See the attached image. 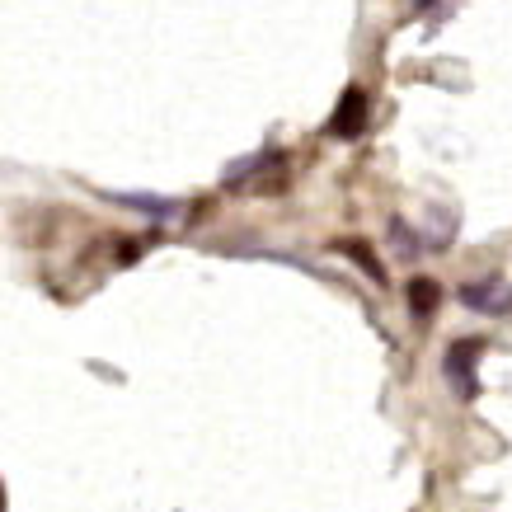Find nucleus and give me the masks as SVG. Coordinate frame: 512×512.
<instances>
[{"label": "nucleus", "instance_id": "nucleus-2", "mask_svg": "<svg viewBox=\"0 0 512 512\" xmlns=\"http://www.w3.org/2000/svg\"><path fill=\"white\" fill-rule=\"evenodd\" d=\"M484 353L480 339H461L447 348V362H442V372H447V381L456 386V395L461 400H475V357Z\"/></svg>", "mask_w": 512, "mask_h": 512}, {"label": "nucleus", "instance_id": "nucleus-7", "mask_svg": "<svg viewBox=\"0 0 512 512\" xmlns=\"http://www.w3.org/2000/svg\"><path fill=\"white\" fill-rule=\"evenodd\" d=\"M390 235L400 240V254H404V259H414V254H423V249H419V235H414V231H404V221H390Z\"/></svg>", "mask_w": 512, "mask_h": 512}, {"label": "nucleus", "instance_id": "nucleus-6", "mask_svg": "<svg viewBox=\"0 0 512 512\" xmlns=\"http://www.w3.org/2000/svg\"><path fill=\"white\" fill-rule=\"evenodd\" d=\"M113 198L118 202H127V207H146V212H151V217H170L174 212V202L170 198H151V193H113Z\"/></svg>", "mask_w": 512, "mask_h": 512}, {"label": "nucleus", "instance_id": "nucleus-4", "mask_svg": "<svg viewBox=\"0 0 512 512\" xmlns=\"http://www.w3.org/2000/svg\"><path fill=\"white\" fill-rule=\"evenodd\" d=\"M339 249H343V254H348V259H353V264L362 268V273H367V278H372V282H386V268L376 264V254H372V249H367V245H357V240H343Z\"/></svg>", "mask_w": 512, "mask_h": 512}, {"label": "nucleus", "instance_id": "nucleus-8", "mask_svg": "<svg viewBox=\"0 0 512 512\" xmlns=\"http://www.w3.org/2000/svg\"><path fill=\"white\" fill-rule=\"evenodd\" d=\"M503 315H512V296H508V311H503Z\"/></svg>", "mask_w": 512, "mask_h": 512}, {"label": "nucleus", "instance_id": "nucleus-1", "mask_svg": "<svg viewBox=\"0 0 512 512\" xmlns=\"http://www.w3.org/2000/svg\"><path fill=\"white\" fill-rule=\"evenodd\" d=\"M367 118H372V99H367V90H357V85H348L339 99V109H334V118H329V137L339 141H353L367 132Z\"/></svg>", "mask_w": 512, "mask_h": 512}, {"label": "nucleus", "instance_id": "nucleus-3", "mask_svg": "<svg viewBox=\"0 0 512 512\" xmlns=\"http://www.w3.org/2000/svg\"><path fill=\"white\" fill-rule=\"evenodd\" d=\"M461 301H466L470 311H489V315H503V311H508V296H503L498 278H489V282H466V287H461Z\"/></svg>", "mask_w": 512, "mask_h": 512}, {"label": "nucleus", "instance_id": "nucleus-5", "mask_svg": "<svg viewBox=\"0 0 512 512\" xmlns=\"http://www.w3.org/2000/svg\"><path fill=\"white\" fill-rule=\"evenodd\" d=\"M437 282H428V278H414L409 282V306H414V311L419 315H433V306H437Z\"/></svg>", "mask_w": 512, "mask_h": 512}]
</instances>
